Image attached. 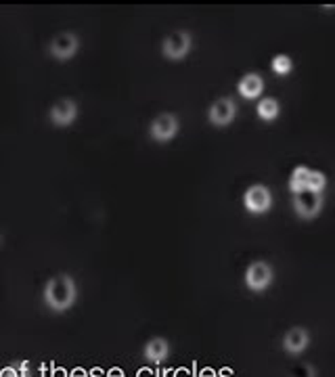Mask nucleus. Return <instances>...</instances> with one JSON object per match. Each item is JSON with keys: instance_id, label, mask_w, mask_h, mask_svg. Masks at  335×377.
I'll return each instance as SVG.
<instances>
[{"instance_id": "nucleus-1", "label": "nucleus", "mask_w": 335, "mask_h": 377, "mask_svg": "<svg viewBox=\"0 0 335 377\" xmlns=\"http://www.w3.org/2000/svg\"><path fill=\"white\" fill-rule=\"evenodd\" d=\"M78 298V287L71 275L59 273L55 277H51L44 285L42 292V300L44 304L53 310V312H65L74 306Z\"/></svg>"}, {"instance_id": "nucleus-2", "label": "nucleus", "mask_w": 335, "mask_h": 377, "mask_svg": "<svg viewBox=\"0 0 335 377\" xmlns=\"http://www.w3.org/2000/svg\"><path fill=\"white\" fill-rule=\"evenodd\" d=\"M193 47V38L189 32L184 30H176L172 34H168L162 42V55L168 59V61H180L189 55Z\"/></svg>"}, {"instance_id": "nucleus-3", "label": "nucleus", "mask_w": 335, "mask_h": 377, "mask_svg": "<svg viewBox=\"0 0 335 377\" xmlns=\"http://www.w3.org/2000/svg\"><path fill=\"white\" fill-rule=\"evenodd\" d=\"M178 128H180L178 117L174 113L166 111V113L155 115L153 122L149 124V137L155 143H168L178 135Z\"/></svg>"}, {"instance_id": "nucleus-4", "label": "nucleus", "mask_w": 335, "mask_h": 377, "mask_svg": "<svg viewBox=\"0 0 335 377\" xmlns=\"http://www.w3.org/2000/svg\"><path fill=\"white\" fill-rule=\"evenodd\" d=\"M80 49V38L74 32H59L49 42V53L57 61H69Z\"/></svg>"}, {"instance_id": "nucleus-5", "label": "nucleus", "mask_w": 335, "mask_h": 377, "mask_svg": "<svg viewBox=\"0 0 335 377\" xmlns=\"http://www.w3.org/2000/svg\"><path fill=\"white\" fill-rule=\"evenodd\" d=\"M293 210L300 218L304 220H312L320 214L323 210V193L316 191H300L293 195Z\"/></svg>"}, {"instance_id": "nucleus-6", "label": "nucleus", "mask_w": 335, "mask_h": 377, "mask_svg": "<svg viewBox=\"0 0 335 377\" xmlns=\"http://www.w3.org/2000/svg\"><path fill=\"white\" fill-rule=\"evenodd\" d=\"M275 279V271L268 262L264 260H256L248 267L246 271V285L252 292H264Z\"/></svg>"}, {"instance_id": "nucleus-7", "label": "nucleus", "mask_w": 335, "mask_h": 377, "mask_svg": "<svg viewBox=\"0 0 335 377\" xmlns=\"http://www.w3.org/2000/svg\"><path fill=\"white\" fill-rule=\"evenodd\" d=\"M237 115V105L231 97H220L216 99L209 109H207V117L214 126H218V128H225V126H229Z\"/></svg>"}, {"instance_id": "nucleus-8", "label": "nucleus", "mask_w": 335, "mask_h": 377, "mask_svg": "<svg viewBox=\"0 0 335 377\" xmlns=\"http://www.w3.org/2000/svg\"><path fill=\"white\" fill-rule=\"evenodd\" d=\"M78 117V103L74 99H59L49 109V119L57 128H67Z\"/></svg>"}, {"instance_id": "nucleus-9", "label": "nucleus", "mask_w": 335, "mask_h": 377, "mask_svg": "<svg viewBox=\"0 0 335 377\" xmlns=\"http://www.w3.org/2000/svg\"><path fill=\"white\" fill-rule=\"evenodd\" d=\"M243 206L250 214H264L273 206V193L264 185H252L243 193Z\"/></svg>"}, {"instance_id": "nucleus-10", "label": "nucleus", "mask_w": 335, "mask_h": 377, "mask_svg": "<svg viewBox=\"0 0 335 377\" xmlns=\"http://www.w3.org/2000/svg\"><path fill=\"white\" fill-rule=\"evenodd\" d=\"M310 344V333L304 327H291L283 335V350L289 354H302Z\"/></svg>"}, {"instance_id": "nucleus-11", "label": "nucleus", "mask_w": 335, "mask_h": 377, "mask_svg": "<svg viewBox=\"0 0 335 377\" xmlns=\"http://www.w3.org/2000/svg\"><path fill=\"white\" fill-rule=\"evenodd\" d=\"M237 92L243 99H258L264 92V80L260 74H246L239 84H237Z\"/></svg>"}, {"instance_id": "nucleus-12", "label": "nucleus", "mask_w": 335, "mask_h": 377, "mask_svg": "<svg viewBox=\"0 0 335 377\" xmlns=\"http://www.w3.org/2000/svg\"><path fill=\"white\" fill-rule=\"evenodd\" d=\"M143 354H145V358L151 360V362H162V360H166L168 354H170V342H168L166 337H151V340L145 344Z\"/></svg>"}, {"instance_id": "nucleus-13", "label": "nucleus", "mask_w": 335, "mask_h": 377, "mask_svg": "<svg viewBox=\"0 0 335 377\" xmlns=\"http://www.w3.org/2000/svg\"><path fill=\"white\" fill-rule=\"evenodd\" d=\"M258 117L260 119H264V122H273L277 115H279V111H281V105H279V101L277 99H273V97H266V99H262L260 103H258Z\"/></svg>"}, {"instance_id": "nucleus-14", "label": "nucleus", "mask_w": 335, "mask_h": 377, "mask_svg": "<svg viewBox=\"0 0 335 377\" xmlns=\"http://www.w3.org/2000/svg\"><path fill=\"white\" fill-rule=\"evenodd\" d=\"M308 176H310V168L306 166H298L291 176H289V191L295 195L300 191H306V185H308Z\"/></svg>"}, {"instance_id": "nucleus-15", "label": "nucleus", "mask_w": 335, "mask_h": 377, "mask_svg": "<svg viewBox=\"0 0 335 377\" xmlns=\"http://www.w3.org/2000/svg\"><path fill=\"white\" fill-rule=\"evenodd\" d=\"M270 69H273L277 76H287V74L293 69L291 57H289V55H277V57H273V61H270Z\"/></svg>"}, {"instance_id": "nucleus-16", "label": "nucleus", "mask_w": 335, "mask_h": 377, "mask_svg": "<svg viewBox=\"0 0 335 377\" xmlns=\"http://www.w3.org/2000/svg\"><path fill=\"white\" fill-rule=\"evenodd\" d=\"M327 187V176L320 172V170H310V176H308V185L306 189L308 191H316V193H323Z\"/></svg>"}, {"instance_id": "nucleus-17", "label": "nucleus", "mask_w": 335, "mask_h": 377, "mask_svg": "<svg viewBox=\"0 0 335 377\" xmlns=\"http://www.w3.org/2000/svg\"><path fill=\"white\" fill-rule=\"evenodd\" d=\"M287 377H316V369L308 362H298L289 369Z\"/></svg>"}, {"instance_id": "nucleus-18", "label": "nucleus", "mask_w": 335, "mask_h": 377, "mask_svg": "<svg viewBox=\"0 0 335 377\" xmlns=\"http://www.w3.org/2000/svg\"><path fill=\"white\" fill-rule=\"evenodd\" d=\"M0 377H22V373L15 367H5L0 369Z\"/></svg>"}, {"instance_id": "nucleus-19", "label": "nucleus", "mask_w": 335, "mask_h": 377, "mask_svg": "<svg viewBox=\"0 0 335 377\" xmlns=\"http://www.w3.org/2000/svg\"><path fill=\"white\" fill-rule=\"evenodd\" d=\"M55 377H65V375H63V371H57V375H55Z\"/></svg>"}, {"instance_id": "nucleus-20", "label": "nucleus", "mask_w": 335, "mask_h": 377, "mask_svg": "<svg viewBox=\"0 0 335 377\" xmlns=\"http://www.w3.org/2000/svg\"><path fill=\"white\" fill-rule=\"evenodd\" d=\"M0 247H3V235H0Z\"/></svg>"}]
</instances>
